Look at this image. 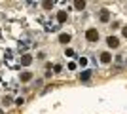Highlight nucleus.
I'll use <instances>...</instances> for the list:
<instances>
[{"label": "nucleus", "instance_id": "1", "mask_svg": "<svg viewBox=\"0 0 127 114\" xmlns=\"http://www.w3.org/2000/svg\"><path fill=\"white\" fill-rule=\"evenodd\" d=\"M85 40H87V42H97V40H99V31H97V29H87Z\"/></svg>", "mask_w": 127, "mask_h": 114}, {"label": "nucleus", "instance_id": "2", "mask_svg": "<svg viewBox=\"0 0 127 114\" xmlns=\"http://www.w3.org/2000/svg\"><path fill=\"white\" fill-rule=\"evenodd\" d=\"M106 44H108V48H114V49H116L118 46H120V40H118L116 36H108V38H106Z\"/></svg>", "mask_w": 127, "mask_h": 114}, {"label": "nucleus", "instance_id": "3", "mask_svg": "<svg viewBox=\"0 0 127 114\" xmlns=\"http://www.w3.org/2000/svg\"><path fill=\"white\" fill-rule=\"evenodd\" d=\"M110 61H112V53H110V51H102V53H101V63L108 65Z\"/></svg>", "mask_w": 127, "mask_h": 114}, {"label": "nucleus", "instance_id": "4", "mask_svg": "<svg viewBox=\"0 0 127 114\" xmlns=\"http://www.w3.org/2000/svg\"><path fill=\"white\" fill-rule=\"evenodd\" d=\"M32 76H34L32 72L25 71V72H21V74H19V80H21V82H31V80H32Z\"/></svg>", "mask_w": 127, "mask_h": 114}, {"label": "nucleus", "instance_id": "5", "mask_svg": "<svg viewBox=\"0 0 127 114\" xmlns=\"http://www.w3.org/2000/svg\"><path fill=\"white\" fill-rule=\"evenodd\" d=\"M99 19H101L102 23H108V19H110V11H108V10H101V15H99Z\"/></svg>", "mask_w": 127, "mask_h": 114}, {"label": "nucleus", "instance_id": "6", "mask_svg": "<svg viewBox=\"0 0 127 114\" xmlns=\"http://www.w3.org/2000/svg\"><path fill=\"white\" fill-rule=\"evenodd\" d=\"M31 63H32V57H31V55H23V57H21V65L23 67H29V65H31Z\"/></svg>", "mask_w": 127, "mask_h": 114}, {"label": "nucleus", "instance_id": "7", "mask_svg": "<svg viewBox=\"0 0 127 114\" xmlns=\"http://www.w3.org/2000/svg\"><path fill=\"white\" fill-rule=\"evenodd\" d=\"M66 17H68L66 11H59V13H57V21L59 23H64V21H66Z\"/></svg>", "mask_w": 127, "mask_h": 114}, {"label": "nucleus", "instance_id": "8", "mask_svg": "<svg viewBox=\"0 0 127 114\" xmlns=\"http://www.w3.org/2000/svg\"><path fill=\"white\" fill-rule=\"evenodd\" d=\"M59 42H61V44H68L70 42V34H59Z\"/></svg>", "mask_w": 127, "mask_h": 114}, {"label": "nucleus", "instance_id": "9", "mask_svg": "<svg viewBox=\"0 0 127 114\" xmlns=\"http://www.w3.org/2000/svg\"><path fill=\"white\" fill-rule=\"evenodd\" d=\"M89 76H91V72H89V71H84L82 74H80V80H87Z\"/></svg>", "mask_w": 127, "mask_h": 114}, {"label": "nucleus", "instance_id": "10", "mask_svg": "<svg viewBox=\"0 0 127 114\" xmlns=\"http://www.w3.org/2000/svg\"><path fill=\"white\" fill-rule=\"evenodd\" d=\"M23 103H25V99H23V97H19V99H15V105H17V107H21V105Z\"/></svg>", "mask_w": 127, "mask_h": 114}, {"label": "nucleus", "instance_id": "11", "mask_svg": "<svg viewBox=\"0 0 127 114\" xmlns=\"http://www.w3.org/2000/svg\"><path fill=\"white\" fill-rule=\"evenodd\" d=\"M84 6H85L84 2H76V8H78V10H84Z\"/></svg>", "mask_w": 127, "mask_h": 114}, {"label": "nucleus", "instance_id": "12", "mask_svg": "<svg viewBox=\"0 0 127 114\" xmlns=\"http://www.w3.org/2000/svg\"><path fill=\"white\" fill-rule=\"evenodd\" d=\"M10 103H11V97H4V105H6V107H8Z\"/></svg>", "mask_w": 127, "mask_h": 114}, {"label": "nucleus", "instance_id": "13", "mask_svg": "<svg viewBox=\"0 0 127 114\" xmlns=\"http://www.w3.org/2000/svg\"><path fill=\"white\" fill-rule=\"evenodd\" d=\"M122 33H123V36L127 38V27H123V29H122Z\"/></svg>", "mask_w": 127, "mask_h": 114}]
</instances>
